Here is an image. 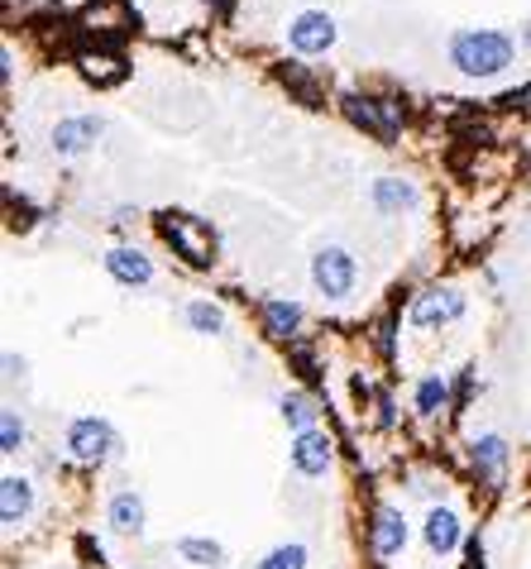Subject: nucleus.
<instances>
[{
  "mask_svg": "<svg viewBox=\"0 0 531 569\" xmlns=\"http://www.w3.org/2000/svg\"><path fill=\"white\" fill-rule=\"evenodd\" d=\"M187 321L197 325V331H207V335H211V331H221V325H225V317L211 307V301H192V307H187Z\"/></svg>",
  "mask_w": 531,
  "mask_h": 569,
  "instance_id": "23",
  "label": "nucleus"
},
{
  "mask_svg": "<svg viewBox=\"0 0 531 569\" xmlns=\"http://www.w3.org/2000/svg\"><path fill=\"white\" fill-rule=\"evenodd\" d=\"M77 63H82V72H87V82H96V87H115V82H125V63H120L115 53H82Z\"/></svg>",
  "mask_w": 531,
  "mask_h": 569,
  "instance_id": "15",
  "label": "nucleus"
},
{
  "mask_svg": "<svg viewBox=\"0 0 531 569\" xmlns=\"http://www.w3.org/2000/svg\"><path fill=\"white\" fill-rule=\"evenodd\" d=\"M335 44V20L325 10H307V15L293 20V48L297 53H321V48Z\"/></svg>",
  "mask_w": 531,
  "mask_h": 569,
  "instance_id": "5",
  "label": "nucleus"
},
{
  "mask_svg": "<svg viewBox=\"0 0 531 569\" xmlns=\"http://www.w3.org/2000/svg\"><path fill=\"white\" fill-rule=\"evenodd\" d=\"M293 465H297V474H307V479L325 474V469H331V435L301 431L293 441Z\"/></svg>",
  "mask_w": 531,
  "mask_h": 569,
  "instance_id": "6",
  "label": "nucleus"
},
{
  "mask_svg": "<svg viewBox=\"0 0 531 569\" xmlns=\"http://www.w3.org/2000/svg\"><path fill=\"white\" fill-rule=\"evenodd\" d=\"M34 493H29V479H5L0 483V522L5 527H20L24 512H29Z\"/></svg>",
  "mask_w": 531,
  "mask_h": 569,
  "instance_id": "13",
  "label": "nucleus"
},
{
  "mask_svg": "<svg viewBox=\"0 0 531 569\" xmlns=\"http://www.w3.org/2000/svg\"><path fill=\"white\" fill-rule=\"evenodd\" d=\"M96 135H101V120L82 115V120H63V125L53 129V144H58L63 153H82L87 144H96Z\"/></svg>",
  "mask_w": 531,
  "mask_h": 569,
  "instance_id": "12",
  "label": "nucleus"
},
{
  "mask_svg": "<svg viewBox=\"0 0 531 569\" xmlns=\"http://www.w3.org/2000/svg\"><path fill=\"white\" fill-rule=\"evenodd\" d=\"M373 206L379 211H403V206H412V187L397 183V177H383V183H373Z\"/></svg>",
  "mask_w": 531,
  "mask_h": 569,
  "instance_id": "18",
  "label": "nucleus"
},
{
  "mask_svg": "<svg viewBox=\"0 0 531 569\" xmlns=\"http://www.w3.org/2000/svg\"><path fill=\"white\" fill-rule=\"evenodd\" d=\"M450 58L469 77H493V72H503L513 63V39L508 34H493V29H465V34H455Z\"/></svg>",
  "mask_w": 531,
  "mask_h": 569,
  "instance_id": "1",
  "label": "nucleus"
},
{
  "mask_svg": "<svg viewBox=\"0 0 531 569\" xmlns=\"http://www.w3.org/2000/svg\"><path fill=\"white\" fill-rule=\"evenodd\" d=\"M115 445V431L106 426L101 417H82V421H72V431H67V450L77 455V459H87V465H96V459H106V450Z\"/></svg>",
  "mask_w": 531,
  "mask_h": 569,
  "instance_id": "4",
  "label": "nucleus"
},
{
  "mask_svg": "<svg viewBox=\"0 0 531 569\" xmlns=\"http://www.w3.org/2000/svg\"><path fill=\"white\" fill-rule=\"evenodd\" d=\"M111 527L120 531V536H139L144 531V503L135 498V493H115L111 498Z\"/></svg>",
  "mask_w": 531,
  "mask_h": 569,
  "instance_id": "14",
  "label": "nucleus"
},
{
  "mask_svg": "<svg viewBox=\"0 0 531 569\" xmlns=\"http://www.w3.org/2000/svg\"><path fill=\"white\" fill-rule=\"evenodd\" d=\"M159 230H163V239L183 253L187 263H197V269H207V263H211L215 239H211V230L201 225V221H192V215H163Z\"/></svg>",
  "mask_w": 531,
  "mask_h": 569,
  "instance_id": "2",
  "label": "nucleus"
},
{
  "mask_svg": "<svg viewBox=\"0 0 531 569\" xmlns=\"http://www.w3.org/2000/svg\"><path fill=\"white\" fill-rule=\"evenodd\" d=\"M177 555H187V560H197V565H221V546L215 541H177Z\"/></svg>",
  "mask_w": 531,
  "mask_h": 569,
  "instance_id": "22",
  "label": "nucleus"
},
{
  "mask_svg": "<svg viewBox=\"0 0 531 569\" xmlns=\"http://www.w3.org/2000/svg\"><path fill=\"white\" fill-rule=\"evenodd\" d=\"M301 321V311L293 301H263V325H269V335H293Z\"/></svg>",
  "mask_w": 531,
  "mask_h": 569,
  "instance_id": "17",
  "label": "nucleus"
},
{
  "mask_svg": "<svg viewBox=\"0 0 531 569\" xmlns=\"http://www.w3.org/2000/svg\"><path fill=\"white\" fill-rule=\"evenodd\" d=\"M255 569H307V551L301 546H277V551L263 555Z\"/></svg>",
  "mask_w": 531,
  "mask_h": 569,
  "instance_id": "21",
  "label": "nucleus"
},
{
  "mask_svg": "<svg viewBox=\"0 0 531 569\" xmlns=\"http://www.w3.org/2000/svg\"><path fill=\"white\" fill-rule=\"evenodd\" d=\"M20 441H24L20 417H15V411H5V421H0V455H15V450H20Z\"/></svg>",
  "mask_w": 531,
  "mask_h": 569,
  "instance_id": "24",
  "label": "nucleus"
},
{
  "mask_svg": "<svg viewBox=\"0 0 531 569\" xmlns=\"http://www.w3.org/2000/svg\"><path fill=\"white\" fill-rule=\"evenodd\" d=\"M503 459H508V450H503L498 435H484V441H474V469H479V474H484L489 483H498Z\"/></svg>",
  "mask_w": 531,
  "mask_h": 569,
  "instance_id": "16",
  "label": "nucleus"
},
{
  "mask_svg": "<svg viewBox=\"0 0 531 569\" xmlns=\"http://www.w3.org/2000/svg\"><path fill=\"white\" fill-rule=\"evenodd\" d=\"M445 397H450V387H445V379L436 373V379H427L417 387V411H427V417H436V411L445 407Z\"/></svg>",
  "mask_w": 531,
  "mask_h": 569,
  "instance_id": "20",
  "label": "nucleus"
},
{
  "mask_svg": "<svg viewBox=\"0 0 531 569\" xmlns=\"http://www.w3.org/2000/svg\"><path fill=\"white\" fill-rule=\"evenodd\" d=\"M345 115L355 120L359 129H369L373 139H393V125H388V115H383V101H369V96H345Z\"/></svg>",
  "mask_w": 531,
  "mask_h": 569,
  "instance_id": "8",
  "label": "nucleus"
},
{
  "mask_svg": "<svg viewBox=\"0 0 531 569\" xmlns=\"http://www.w3.org/2000/svg\"><path fill=\"white\" fill-rule=\"evenodd\" d=\"M455 317H465V297L450 293V287H441V293H427V297L412 301V321L417 325H445Z\"/></svg>",
  "mask_w": 531,
  "mask_h": 569,
  "instance_id": "7",
  "label": "nucleus"
},
{
  "mask_svg": "<svg viewBox=\"0 0 531 569\" xmlns=\"http://www.w3.org/2000/svg\"><path fill=\"white\" fill-rule=\"evenodd\" d=\"M427 546L431 555H450L460 546V517L445 512V507H431L427 512Z\"/></svg>",
  "mask_w": 531,
  "mask_h": 569,
  "instance_id": "9",
  "label": "nucleus"
},
{
  "mask_svg": "<svg viewBox=\"0 0 531 569\" xmlns=\"http://www.w3.org/2000/svg\"><path fill=\"white\" fill-rule=\"evenodd\" d=\"M407 546V522L397 507H383L379 517H373V551L379 555H397Z\"/></svg>",
  "mask_w": 531,
  "mask_h": 569,
  "instance_id": "10",
  "label": "nucleus"
},
{
  "mask_svg": "<svg viewBox=\"0 0 531 569\" xmlns=\"http://www.w3.org/2000/svg\"><path fill=\"white\" fill-rule=\"evenodd\" d=\"M106 269H111V277H120V283H135V287H144L153 277V263L144 259L139 249H111V253H106Z\"/></svg>",
  "mask_w": 531,
  "mask_h": 569,
  "instance_id": "11",
  "label": "nucleus"
},
{
  "mask_svg": "<svg viewBox=\"0 0 531 569\" xmlns=\"http://www.w3.org/2000/svg\"><path fill=\"white\" fill-rule=\"evenodd\" d=\"M527 44H531V24H527Z\"/></svg>",
  "mask_w": 531,
  "mask_h": 569,
  "instance_id": "26",
  "label": "nucleus"
},
{
  "mask_svg": "<svg viewBox=\"0 0 531 569\" xmlns=\"http://www.w3.org/2000/svg\"><path fill=\"white\" fill-rule=\"evenodd\" d=\"M503 106H531V87H517V91H508V96H503Z\"/></svg>",
  "mask_w": 531,
  "mask_h": 569,
  "instance_id": "25",
  "label": "nucleus"
},
{
  "mask_svg": "<svg viewBox=\"0 0 531 569\" xmlns=\"http://www.w3.org/2000/svg\"><path fill=\"white\" fill-rule=\"evenodd\" d=\"M283 421H287V426H293L297 435L311 431V421H317V407H311V397L287 393V397H283Z\"/></svg>",
  "mask_w": 531,
  "mask_h": 569,
  "instance_id": "19",
  "label": "nucleus"
},
{
  "mask_svg": "<svg viewBox=\"0 0 531 569\" xmlns=\"http://www.w3.org/2000/svg\"><path fill=\"white\" fill-rule=\"evenodd\" d=\"M311 283H317L325 297H345L349 287H355V259H349L345 249H321L317 259H311Z\"/></svg>",
  "mask_w": 531,
  "mask_h": 569,
  "instance_id": "3",
  "label": "nucleus"
}]
</instances>
